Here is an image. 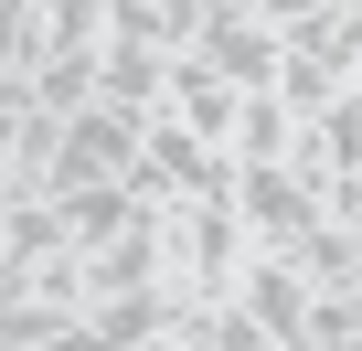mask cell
<instances>
[{
	"instance_id": "8",
	"label": "cell",
	"mask_w": 362,
	"mask_h": 351,
	"mask_svg": "<svg viewBox=\"0 0 362 351\" xmlns=\"http://www.w3.org/2000/svg\"><path fill=\"white\" fill-rule=\"evenodd\" d=\"M267 96L288 107V128H320V117H330V107H341L351 85H341L330 64H298V54H277V85H267Z\"/></svg>"
},
{
	"instance_id": "3",
	"label": "cell",
	"mask_w": 362,
	"mask_h": 351,
	"mask_svg": "<svg viewBox=\"0 0 362 351\" xmlns=\"http://www.w3.org/2000/svg\"><path fill=\"white\" fill-rule=\"evenodd\" d=\"M192 54H203L235 96H267V85H277V32H267V11H256V0H203Z\"/></svg>"
},
{
	"instance_id": "16",
	"label": "cell",
	"mask_w": 362,
	"mask_h": 351,
	"mask_svg": "<svg viewBox=\"0 0 362 351\" xmlns=\"http://www.w3.org/2000/svg\"><path fill=\"white\" fill-rule=\"evenodd\" d=\"M43 351H107V340H96V319H75V330H54Z\"/></svg>"
},
{
	"instance_id": "11",
	"label": "cell",
	"mask_w": 362,
	"mask_h": 351,
	"mask_svg": "<svg viewBox=\"0 0 362 351\" xmlns=\"http://www.w3.org/2000/svg\"><path fill=\"white\" fill-rule=\"evenodd\" d=\"M43 32H54V64H96L107 54V0H54Z\"/></svg>"
},
{
	"instance_id": "2",
	"label": "cell",
	"mask_w": 362,
	"mask_h": 351,
	"mask_svg": "<svg viewBox=\"0 0 362 351\" xmlns=\"http://www.w3.org/2000/svg\"><path fill=\"white\" fill-rule=\"evenodd\" d=\"M139 160H149V117L96 96L86 117H64V170H54V192H86V182H128Z\"/></svg>"
},
{
	"instance_id": "10",
	"label": "cell",
	"mask_w": 362,
	"mask_h": 351,
	"mask_svg": "<svg viewBox=\"0 0 362 351\" xmlns=\"http://www.w3.org/2000/svg\"><path fill=\"white\" fill-rule=\"evenodd\" d=\"M54 64V32H43V11H33V0H0V75H11V85H33Z\"/></svg>"
},
{
	"instance_id": "7",
	"label": "cell",
	"mask_w": 362,
	"mask_h": 351,
	"mask_svg": "<svg viewBox=\"0 0 362 351\" xmlns=\"http://www.w3.org/2000/svg\"><path fill=\"white\" fill-rule=\"evenodd\" d=\"M96 85H107V107H139V117H160V107H170V64H160V54H128V43H107Z\"/></svg>"
},
{
	"instance_id": "1",
	"label": "cell",
	"mask_w": 362,
	"mask_h": 351,
	"mask_svg": "<svg viewBox=\"0 0 362 351\" xmlns=\"http://www.w3.org/2000/svg\"><path fill=\"white\" fill-rule=\"evenodd\" d=\"M256 245L235 224V203H192V213H170V298H192V309H235Z\"/></svg>"
},
{
	"instance_id": "9",
	"label": "cell",
	"mask_w": 362,
	"mask_h": 351,
	"mask_svg": "<svg viewBox=\"0 0 362 351\" xmlns=\"http://www.w3.org/2000/svg\"><path fill=\"white\" fill-rule=\"evenodd\" d=\"M288 138H298V128H288L277 96H245V107H235V170H288Z\"/></svg>"
},
{
	"instance_id": "15",
	"label": "cell",
	"mask_w": 362,
	"mask_h": 351,
	"mask_svg": "<svg viewBox=\"0 0 362 351\" xmlns=\"http://www.w3.org/2000/svg\"><path fill=\"white\" fill-rule=\"evenodd\" d=\"M362 75V0H341V85Z\"/></svg>"
},
{
	"instance_id": "13",
	"label": "cell",
	"mask_w": 362,
	"mask_h": 351,
	"mask_svg": "<svg viewBox=\"0 0 362 351\" xmlns=\"http://www.w3.org/2000/svg\"><path fill=\"white\" fill-rule=\"evenodd\" d=\"M288 266H298L309 287H351V266H362V234H351V224H320V234H309Z\"/></svg>"
},
{
	"instance_id": "17",
	"label": "cell",
	"mask_w": 362,
	"mask_h": 351,
	"mask_svg": "<svg viewBox=\"0 0 362 351\" xmlns=\"http://www.w3.org/2000/svg\"><path fill=\"white\" fill-rule=\"evenodd\" d=\"M139 351H192V340H181V330H160V340H139Z\"/></svg>"
},
{
	"instance_id": "12",
	"label": "cell",
	"mask_w": 362,
	"mask_h": 351,
	"mask_svg": "<svg viewBox=\"0 0 362 351\" xmlns=\"http://www.w3.org/2000/svg\"><path fill=\"white\" fill-rule=\"evenodd\" d=\"M170 309H181V298H107V309H86V319H96V340H107V351H139V340H160V330H170Z\"/></svg>"
},
{
	"instance_id": "4",
	"label": "cell",
	"mask_w": 362,
	"mask_h": 351,
	"mask_svg": "<svg viewBox=\"0 0 362 351\" xmlns=\"http://www.w3.org/2000/svg\"><path fill=\"white\" fill-rule=\"evenodd\" d=\"M107 298H170V213H139L117 245L86 256V309Z\"/></svg>"
},
{
	"instance_id": "5",
	"label": "cell",
	"mask_w": 362,
	"mask_h": 351,
	"mask_svg": "<svg viewBox=\"0 0 362 351\" xmlns=\"http://www.w3.org/2000/svg\"><path fill=\"white\" fill-rule=\"evenodd\" d=\"M224 203H235V224H245L256 256H298V245L320 234V203L288 182V170H235V192H224Z\"/></svg>"
},
{
	"instance_id": "14",
	"label": "cell",
	"mask_w": 362,
	"mask_h": 351,
	"mask_svg": "<svg viewBox=\"0 0 362 351\" xmlns=\"http://www.w3.org/2000/svg\"><path fill=\"white\" fill-rule=\"evenodd\" d=\"M288 182H298V192L320 203V224H330V203H341V160H330V138H320V128H298V138H288Z\"/></svg>"
},
{
	"instance_id": "6",
	"label": "cell",
	"mask_w": 362,
	"mask_h": 351,
	"mask_svg": "<svg viewBox=\"0 0 362 351\" xmlns=\"http://www.w3.org/2000/svg\"><path fill=\"white\" fill-rule=\"evenodd\" d=\"M309 298H320V287H309L288 256H256V266H245V287H235V309L267 330V351H309Z\"/></svg>"
}]
</instances>
